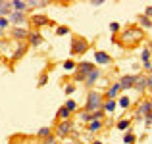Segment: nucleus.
<instances>
[{
	"instance_id": "37998d69",
	"label": "nucleus",
	"mask_w": 152,
	"mask_h": 144,
	"mask_svg": "<svg viewBox=\"0 0 152 144\" xmlns=\"http://www.w3.org/2000/svg\"><path fill=\"white\" fill-rule=\"evenodd\" d=\"M93 144H104L102 140H93Z\"/></svg>"
},
{
	"instance_id": "412c9836",
	"label": "nucleus",
	"mask_w": 152,
	"mask_h": 144,
	"mask_svg": "<svg viewBox=\"0 0 152 144\" xmlns=\"http://www.w3.org/2000/svg\"><path fill=\"white\" fill-rule=\"evenodd\" d=\"M135 138H137V137H135V133L131 129H127L125 133H123V142H125V144H133Z\"/></svg>"
},
{
	"instance_id": "c756f323",
	"label": "nucleus",
	"mask_w": 152,
	"mask_h": 144,
	"mask_svg": "<svg viewBox=\"0 0 152 144\" xmlns=\"http://www.w3.org/2000/svg\"><path fill=\"white\" fill-rule=\"evenodd\" d=\"M108 27H110V31H112V33H114V35L121 31V25H119L118 21H112V23H110V25H108Z\"/></svg>"
},
{
	"instance_id": "c85d7f7f",
	"label": "nucleus",
	"mask_w": 152,
	"mask_h": 144,
	"mask_svg": "<svg viewBox=\"0 0 152 144\" xmlns=\"http://www.w3.org/2000/svg\"><path fill=\"white\" fill-rule=\"evenodd\" d=\"M79 117H81V121H83V123H91V121H93V115H91L89 111H85V110L79 113Z\"/></svg>"
},
{
	"instance_id": "e433bc0d",
	"label": "nucleus",
	"mask_w": 152,
	"mask_h": 144,
	"mask_svg": "<svg viewBox=\"0 0 152 144\" xmlns=\"http://www.w3.org/2000/svg\"><path fill=\"white\" fill-rule=\"evenodd\" d=\"M54 140H56V135H48L45 138V144H54Z\"/></svg>"
},
{
	"instance_id": "a878e982",
	"label": "nucleus",
	"mask_w": 152,
	"mask_h": 144,
	"mask_svg": "<svg viewBox=\"0 0 152 144\" xmlns=\"http://www.w3.org/2000/svg\"><path fill=\"white\" fill-rule=\"evenodd\" d=\"M37 135H39V138H42V140H45L48 135H52V129H50V127H42V129H39Z\"/></svg>"
},
{
	"instance_id": "f03ea898",
	"label": "nucleus",
	"mask_w": 152,
	"mask_h": 144,
	"mask_svg": "<svg viewBox=\"0 0 152 144\" xmlns=\"http://www.w3.org/2000/svg\"><path fill=\"white\" fill-rule=\"evenodd\" d=\"M142 37H145V33H142V29H139V27H127V29H123L121 33H119L121 42H127V44L139 42Z\"/></svg>"
},
{
	"instance_id": "39448f33",
	"label": "nucleus",
	"mask_w": 152,
	"mask_h": 144,
	"mask_svg": "<svg viewBox=\"0 0 152 144\" xmlns=\"http://www.w3.org/2000/svg\"><path fill=\"white\" fill-rule=\"evenodd\" d=\"M73 131V123L67 119V121H60L56 125V137H67V135Z\"/></svg>"
},
{
	"instance_id": "9b49d317",
	"label": "nucleus",
	"mask_w": 152,
	"mask_h": 144,
	"mask_svg": "<svg viewBox=\"0 0 152 144\" xmlns=\"http://www.w3.org/2000/svg\"><path fill=\"white\" fill-rule=\"evenodd\" d=\"M146 77H148V75L137 73V79H135V85H133V89L137 90V92H145L146 90Z\"/></svg>"
},
{
	"instance_id": "4be33fe9",
	"label": "nucleus",
	"mask_w": 152,
	"mask_h": 144,
	"mask_svg": "<svg viewBox=\"0 0 152 144\" xmlns=\"http://www.w3.org/2000/svg\"><path fill=\"white\" fill-rule=\"evenodd\" d=\"M25 52H27V44H25V42H19V44H18V50H15V54H14V60H19L23 54H25Z\"/></svg>"
},
{
	"instance_id": "2f4dec72",
	"label": "nucleus",
	"mask_w": 152,
	"mask_h": 144,
	"mask_svg": "<svg viewBox=\"0 0 152 144\" xmlns=\"http://www.w3.org/2000/svg\"><path fill=\"white\" fill-rule=\"evenodd\" d=\"M69 33V27H58V29H56V35H58V37H64V35H67Z\"/></svg>"
},
{
	"instance_id": "393cba45",
	"label": "nucleus",
	"mask_w": 152,
	"mask_h": 144,
	"mask_svg": "<svg viewBox=\"0 0 152 144\" xmlns=\"http://www.w3.org/2000/svg\"><path fill=\"white\" fill-rule=\"evenodd\" d=\"M87 127H89V131H91V133H98V131L102 129V121H91Z\"/></svg>"
},
{
	"instance_id": "5701e85b",
	"label": "nucleus",
	"mask_w": 152,
	"mask_h": 144,
	"mask_svg": "<svg viewBox=\"0 0 152 144\" xmlns=\"http://www.w3.org/2000/svg\"><path fill=\"white\" fill-rule=\"evenodd\" d=\"M115 127H118L119 131H127L131 127V119H119V121L115 123Z\"/></svg>"
},
{
	"instance_id": "b1692460",
	"label": "nucleus",
	"mask_w": 152,
	"mask_h": 144,
	"mask_svg": "<svg viewBox=\"0 0 152 144\" xmlns=\"http://www.w3.org/2000/svg\"><path fill=\"white\" fill-rule=\"evenodd\" d=\"M69 115H71V111H67L64 106L58 110V119H60V121H67V119H69Z\"/></svg>"
},
{
	"instance_id": "423d86ee",
	"label": "nucleus",
	"mask_w": 152,
	"mask_h": 144,
	"mask_svg": "<svg viewBox=\"0 0 152 144\" xmlns=\"http://www.w3.org/2000/svg\"><path fill=\"white\" fill-rule=\"evenodd\" d=\"M135 79H137V73H129V75H123L121 79H119V89L121 90H129V89H133V85H135Z\"/></svg>"
},
{
	"instance_id": "58836bf2",
	"label": "nucleus",
	"mask_w": 152,
	"mask_h": 144,
	"mask_svg": "<svg viewBox=\"0 0 152 144\" xmlns=\"http://www.w3.org/2000/svg\"><path fill=\"white\" fill-rule=\"evenodd\" d=\"M146 89L152 92V75H148V77H146Z\"/></svg>"
},
{
	"instance_id": "cd10ccee",
	"label": "nucleus",
	"mask_w": 152,
	"mask_h": 144,
	"mask_svg": "<svg viewBox=\"0 0 152 144\" xmlns=\"http://www.w3.org/2000/svg\"><path fill=\"white\" fill-rule=\"evenodd\" d=\"M64 108H66V110L67 111H75V110H77V102H75V100H67V102L66 104H64Z\"/></svg>"
},
{
	"instance_id": "4c0bfd02",
	"label": "nucleus",
	"mask_w": 152,
	"mask_h": 144,
	"mask_svg": "<svg viewBox=\"0 0 152 144\" xmlns=\"http://www.w3.org/2000/svg\"><path fill=\"white\" fill-rule=\"evenodd\" d=\"M145 121H146V127H150V125H152V111L145 115Z\"/></svg>"
},
{
	"instance_id": "4468645a",
	"label": "nucleus",
	"mask_w": 152,
	"mask_h": 144,
	"mask_svg": "<svg viewBox=\"0 0 152 144\" xmlns=\"http://www.w3.org/2000/svg\"><path fill=\"white\" fill-rule=\"evenodd\" d=\"M12 2L10 0H0V17H6V15L12 14Z\"/></svg>"
},
{
	"instance_id": "6ab92c4d",
	"label": "nucleus",
	"mask_w": 152,
	"mask_h": 144,
	"mask_svg": "<svg viewBox=\"0 0 152 144\" xmlns=\"http://www.w3.org/2000/svg\"><path fill=\"white\" fill-rule=\"evenodd\" d=\"M137 21H139V25H141L142 29H150V27H152V19H148L146 15H142V14L137 15Z\"/></svg>"
},
{
	"instance_id": "bb28decb",
	"label": "nucleus",
	"mask_w": 152,
	"mask_h": 144,
	"mask_svg": "<svg viewBox=\"0 0 152 144\" xmlns=\"http://www.w3.org/2000/svg\"><path fill=\"white\" fill-rule=\"evenodd\" d=\"M150 56H152V52L148 50V48H142V52H141V62H142V63L150 62Z\"/></svg>"
},
{
	"instance_id": "aec40b11",
	"label": "nucleus",
	"mask_w": 152,
	"mask_h": 144,
	"mask_svg": "<svg viewBox=\"0 0 152 144\" xmlns=\"http://www.w3.org/2000/svg\"><path fill=\"white\" fill-rule=\"evenodd\" d=\"M118 106L121 108V110H127V108L131 106V100H129V96L121 94V96H119V100H118Z\"/></svg>"
},
{
	"instance_id": "1a4fd4ad",
	"label": "nucleus",
	"mask_w": 152,
	"mask_h": 144,
	"mask_svg": "<svg viewBox=\"0 0 152 144\" xmlns=\"http://www.w3.org/2000/svg\"><path fill=\"white\" fill-rule=\"evenodd\" d=\"M150 111H152V100H142L141 106H139L137 111H135V115L141 119V117H145L146 113H150Z\"/></svg>"
},
{
	"instance_id": "c9c22d12",
	"label": "nucleus",
	"mask_w": 152,
	"mask_h": 144,
	"mask_svg": "<svg viewBox=\"0 0 152 144\" xmlns=\"http://www.w3.org/2000/svg\"><path fill=\"white\" fill-rule=\"evenodd\" d=\"M8 23H10V21H8V17H0V29H6V27H8Z\"/></svg>"
},
{
	"instance_id": "9d476101",
	"label": "nucleus",
	"mask_w": 152,
	"mask_h": 144,
	"mask_svg": "<svg viewBox=\"0 0 152 144\" xmlns=\"http://www.w3.org/2000/svg\"><path fill=\"white\" fill-rule=\"evenodd\" d=\"M27 41H29V44H31V46L37 48V46H41L42 42H45V39H42V35L39 33L37 29H35V31H29V37H27Z\"/></svg>"
},
{
	"instance_id": "7c9ffc66",
	"label": "nucleus",
	"mask_w": 152,
	"mask_h": 144,
	"mask_svg": "<svg viewBox=\"0 0 152 144\" xmlns=\"http://www.w3.org/2000/svg\"><path fill=\"white\" fill-rule=\"evenodd\" d=\"M91 115H93V121H102V117H104L106 113H104L102 110H98V111H93Z\"/></svg>"
},
{
	"instance_id": "c03bdc74",
	"label": "nucleus",
	"mask_w": 152,
	"mask_h": 144,
	"mask_svg": "<svg viewBox=\"0 0 152 144\" xmlns=\"http://www.w3.org/2000/svg\"><path fill=\"white\" fill-rule=\"evenodd\" d=\"M2 33H4V31H2V29H0V37H2Z\"/></svg>"
},
{
	"instance_id": "dca6fc26",
	"label": "nucleus",
	"mask_w": 152,
	"mask_h": 144,
	"mask_svg": "<svg viewBox=\"0 0 152 144\" xmlns=\"http://www.w3.org/2000/svg\"><path fill=\"white\" fill-rule=\"evenodd\" d=\"M121 92V89H119V83H114V85L110 87V89L106 90V100H115V96Z\"/></svg>"
},
{
	"instance_id": "7ed1b4c3",
	"label": "nucleus",
	"mask_w": 152,
	"mask_h": 144,
	"mask_svg": "<svg viewBox=\"0 0 152 144\" xmlns=\"http://www.w3.org/2000/svg\"><path fill=\"white\" fill-rule=\"evenodd\" d=\"M89 42L85 41L83 37H73L71 39V48H69V52H71V56H83L87 50H89Z\"/></svg>"
},
{
	"instance_id": "20e7f679",
	"label": "nucleus",
	"mask_w": 152,
	"mask_h": 144,
	"mask_svg": "<svg viewBox=\"0 0 152 144\" xmlns=\"http://www.w3.org/2000/svg\"><path fill=\"white\" fill-rule=\"evenodd\" d=\"M27 21H29V23H31V25H33V27H42V25H52V21H50V19H48V17H46V15H45V14H33V15H31V17H29V19H27Z\"/></svg>"
},
{
	"instance_id": "0eeeda50",
	"label": "nucleus",
	"mask_w": 152,
	"mask_h": 144,
	"mask_svg": "<svg viewBox=\"0 0 152 144\" xmlns=\"http://www.w3.org/2000/svg\"><path fill=\"white\" fill-rule=\"evenodd\" d=\"M8 21L14 23V27H21L23 23H27V15L21 14V12H12V14L8 15Z\"/></svg>"
},
{
	"instance_id": "ea45409f",
	"label": "nucleus",
	"mask_w": 152,
	"mask_h": 144,
	"mask_svg": "<svg viewBox=\"0 0 152 144\" xmlns=\"http://www.w3.org/2000/svg\"><path fill=\"white\" fill-rule=\"evenodd\" d=\"M142 15H146L148 19H152V6H148V8H146V12H145Z\"/></svg>"
},
{
	"instance_id": "f3484780",
	"label": "nucleus",
	"mask_w": 152,
	"mask_h": 144,
	"mask_svg": "<svg viewBox=\"0 0 152 144\" xmlns=\"http://www.w3.org/2000/svg\"><path fill=\"white\" fill-rule=\"evenodd\" d=\"M98 79H100V71H98V69H93L89 75H87V79H85V85H87V87H93L94 83L98 81Z\"/></svg>"
},
{
	"instance_id": "79ce46f5",
	"label": "nucleus",
	"mask_w": 152,
	"mask_h": 144,
	"mask_svg": "<svg viewBox=\"0 0 152 144\" xmlns=\"http://www.w3.org/2000/svg\"><path fill=\"white\" fill-rule=\"evenodd\" d=\"M91 4H93V6H94V8H96V6H102V4H104V2H102V0H94V2H91Z\"/></svg>"
},
{
	"instance_id": "a211bd4d",
	"label": "nucleus",
	"mask_w": 152,
	"mask_h": 144,
	"mask_svg": "<svg viewBox=\"0 0 152 144\" xmlns=\"http://www.w3.org/2000/svg\"><path fill=\"white\" fill-rule=\"evenodd\" d=\"M115 106H118V102H115V100H104L102 111H104V113H112V111L115 110Z\"/></svg>"
},
{
	"instance_id": "2eb2a0df",
	"label": "nucleus",
	"mask_w": 152,
	"mask_h": 144,
	"mask_svg": "<svg viewBox=\"0 0 152 144\" xmlns=\"http://www.w3.org/2000/svg\"><path fill=\"white\" fill-rule=\"evenodd\" d=\"M10 2H12V10H14V12H21V14H25V12L29 10L25 0H10Z\"/></svg>"
},
{
	"instance_id": "ddd939ff",
	"label": "nucleus",
	"mask_w": 152,
	"mask_h": 144,
	"mask_svg": "<svg viewBox=\"0 0 152 144\" xmlns=\"http://www.w3.org/2000/svg\"><path fill=\"white\" fill-rule=\"evenodd\" d=\"M12 37L18 39V41H23V39L29 37V29H25V27H12Z\"/></svg>"
},
{
	"instance_id": "f704fd0d",
	"label": "nucleus",
	"mask_w": 152,
	"mask_h": 144,
	"mask_svg": "<svg viewBox=\"0 0 152 144\" xmlns=\"http://www.w3.org/2000/svg\"><path fill=\"white\" fill-rule=\"evenodd\" d=\"M64 69H67V71H71V69H75V63L71 62V60H67L66 63H64Z\"/></svg>"
},
{
	"instance_id": "473e14b6",
	"label": "nucleus",
	"mask_w": 152,
	"mask_h": 144,
	"mask_svg": "<svg viewBox=\"0 0 152 144\" xmlns=\"http://www.w3.org/2000/svg\"><path fill=\"white\" fill-rule=\"evenodd\" d=\"M46 83H48V75H46V73H42L41 77H39V87H45Z\"/></svg>"
},
{
	"instance_id": "a19ab883",
	"label": "nucleus",
	"mask_w": 152,
	"mask_h": 144,
	"mask_svg": "<svg viewBox=\"0 0 152 144\" xmlns=\"http://www.w3.org/2000/svg\"><path fill=\"white\" fill-rule=\"evenodd\" d=\"M142 67H145L146 71H152V62H146V63H142Z\"/></svg>"
},
{
	"instance_id": "72a5a7b5",
	"label": "nucleus",
	"mask_w": 152,
	"mask_h": 144,
	"mask_svg": "<svg viewBox=\"0 0 152 144\" xmlns=\"http://www.w3.org/2000/svg\"><path fill=\"white\" fill-rule=\"evenodd\" d=\"M75 92V85L73 83H69V85H66V94L69 96V94H73Z\"/></svg>"
},
{
	"instance_id": "f257e3e1",
	"label": "nucleus",
	"mask_w": 152,
	"mask_h": 144,
	"mask_svg": "<svg viewBox=\"0 0 152 144\" xmlns=\"http://www.w3.org/2000/svg\"><path fill=\"white\" fill-rule=\"evenodd\" d=\"M102 104H104V94H100L98 90H91L87 94V104H85V111L93 113V111L102 110Z\"/></svg>"
},
{
	"instance_id": "f8f14e48",
	"label": "nucleus",
	"mask_w": 152,
	"mask_h": 144,
	"mask_svg": "<svg viewBox=\"0 0 152 144\" xmlns=\"http://www.w3.org/2000/svg\"><path fill=\"white\" fill-rule=\"evenodd\" d=\"M94 62L100 63V65H108V63L112 62V58H110V54H108V52L96 50V52H94Z\"/></svg>"
},
{
	"instance_id": "6e6552de",
	"label": "nucleus",
	"mask_w": 152,
	"mask_h": 144,
	"mask_svg": "<svg viewBox=\"0 0 152 144\" xmlns=\"http://www.w3.org/2000/svg\"><path fill=\"white\" fill-rule=\"evenodd\" d=\"M93 69H96L93 62H79L77 65H75V73H79V75H85V77H87V75H89Z\"/></svg>"
}]
</instances>
